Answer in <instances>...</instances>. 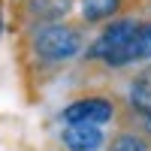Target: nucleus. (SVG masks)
Here are the masks:
<instances>
[{
	"label": "nucleus",
	"instance_id": "obj_7",
	"mask_svg": "<svg viewBox=\"0 0 151 151\" xmlns=\"http://www.w3.org/2000/svg\"><path fill=\"white\" fill-rule=\"evenodd\" d=\"M103 151H151V136H145L139 127H121L106 136Z\"/></svg>",
	"mask_w": 151,
	"mask_h": 151
},
{
	"label": "nucleus",
	"instance_id": "obj_4",
	"mask_svg": "<svg viewBox=\"0 0 151 151\" xmlns=\"http://www.w3.org/2000/svg\"><path fill=\"white\" fill-rule=\"evenodd\" d=\"M60 145L67 151H103L106 130L100 124H64Z\"/></svg>",
	"mask_w": 151,
	"mask_h": 151
},
{
	"label": "nucleus",
	"instance_id": "obj_1",
	"mask_svg": "<svg viewBox=\"0 0 151 151\" xmlns=\"http://www.w3.org/2000/svg\"><path fill=\"white\" fill-rule=\"evenodd\" d=\"M24 52L30 58V67L58 70L70 60L82 58L85 52V27L73 21H30L24 33Z\"/></svg>",
	"mask_w": 151,
	"mask_h": 151
},
{
	"label": "nucleus",
	"instance_id": "obj_8",
	"mask_svg": "<svg viewBox=\"0 0 151 151\" xmlns=\"http://www.w3.org/2000/svg\"><path fill=\"white\" fill-rule=\"evenodd\" d=\"M136 127H139L145 136H151V115H145V118H136Z\"/></svg>",
	"mask_w": 151,
	"mask_h": 151
},
{
	"label": "nucleus",
	"instance_id": "obj_6",
	"mask_svg": "<svg viewBox=\"0 0 151 151\" xmlns=\"http://www.w3.org/2000/svg\"><path fill=\"white\" fill-rule=\"evenodd\" d=\"M127 109L133 118L151 115V67L139 70L127 85Z\"/></svg>",
	"mask_w": 151,
	"mask_h": 151
},
{
	"label": "nucleus",
	"instance_id": "obj_3",
	"mask_svg": "<svg viewBox=\"0 0 151 151\" xmlns=\"http://www.w3.org/2000/svg\"><path fill=\"white\" fill-rule=\"evenodd\" d=\"M133 64H151V18H136V30L127 45L112 58L109 70H124Z\"/></svg>",
	"mask_w": 151,
	"mask_h": 151
},
{
	"label": "nucleus",
	"instance_id": "obj_9",
	"mask_svg": "<svg viewBox=\"0 0 151 151\" xmlns=\"http://www.w3.org/2000/svg\"><path fill=\"white\" fill-rule=\"evenodd\" d=\"M6 33V18H3V12H0V36Z\"/></svg>",
	"mask_w": 151,
	"mask_h": 151
},
{
	"label": "nucleus",
	"instance_id": "obj_2",
	"mask_svg": "<svg viewBox=\"0 0 151 151\" xmlns=\"http://www.w3.org/2000/svg\"><path fill=\"white\" fill-rule=\"evenodd\" d=\"M118 118V103L109 94H82L60 109L64 124H100L106 127Z\"/></svg>",
	"mask_w": 151,
	"mask_h": 151
},
{
	"label": "nucleus",
	"instance_id": "obj_5",
	"mask_svg": "<svg viewBox=\"0 0 151 151\" xmlns=\"http://www.w3.org/2000/svg\"><path fill=\"white\" fill-rule=\"evenodd\" d=\"M136 0H79V15H82V24H106L112 18L124 15Z\"/></svg>",
	"mask_w": 151,
	"mask_h": 151
}]
</instances>
